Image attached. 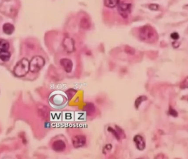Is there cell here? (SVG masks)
Listing matches in <instances>:
<instances>
[{
    "instance_id": "6da1fadb",
    "label": "cell",
    "mask_w": 188,
    "mask_h": 159,
    "mask_svg": "<svg viewBox=\"0 0 188 159\" xmlns=\"http://www.w3.org/2000/svg\"><path fill=\"white\" fill-rule=\"evenodd\" d=\"M139 37L145 42L154 43L158 39V34L153 27L145 25L139 30Z\"/></svg>"
},
{
    "instance_id": "7a4b0ae2",
    "label": "cell",
    "mask_w": 188,
    "mask_h": 159,
    "mask_svg": "<svg viewBox=\"0 0 188 159\" xmlns=\"http://www.w3.org/2000/svg\"><path fill=\"white\" fill-rule=\"evenodd\" d=\"M29 71V61L28 60L23 58L19 61L15 65L13 70L14 74L19 77L25 76Z\"/></svg>"
},
{
    "instance_id": "3957f363",
    "label": "cell",
    "mask_w": 188,
    "mask_h": 159,
    "mask_svg": "<svg viewBox=\"0 0 188 159\" xmlns=\"http://www.w3.org/2000/svg\"><path fill=\"white\" fill-rule=\"evenodd\" d=\"M45 64L44 59L40 56H35L29 62V71L32 73L39 72Z\"/></svg>"
},
{
    "instance_id": "277c9868",
    "label": "cell",
    "mask_w": 188,
    "mask_h": 159,
    "mask_svg": "<svg viewBox=\"0 0 188 159\" xmlns=\"http://www.w3.org/2000/svg\"><path fill=\"white\" fill-rule=\"evenodd\" d=\"M117 6L118 11L120 15L124 18H127L131 12V5L125 2H119Z\"/></svg>"
},
{
    "instance_id": "5b68a950",
    "label": "cell",
    "mask_w": 188,
    "mask_h": 159,
    "mask_svg": "<svg viewBox=\"0 0 188 159\" xmlns=\"http://www.w3.org/2000/svg\"><path fill=\"white\" fill-rule=\"evenodd\" d=\"M87 143V138L84 135L78 134L74 136L72 139V145L76 149L84 146Z\"/></svg>"
},
{
    "instance_id": "8992f818",
    "label": "cell",
    "mask_w": 188,
    "mask_h": 159,
    "mask_svg": "<svg viewBox=\"0 0 188 159\" xmlns=\"http://www.w3.org/2000/svg\"><path fill=\"white\" fill-rule=\"evenodd\" d=\"M62 45L65 50L67 53H72L75 50L74 40L70 37L65 38L62 42Z\"/></svg>"
},
{
    "instance_id": "52a82bcc",
    "label": "cell",
    "mask_w": 188,
    "mask_h": 159,
    "mask_svg": "<svg viewBox=\"0 0 188 159\" xmlns=\"http://www.w3.org/2000/svg\"><path fill=\"white\" fill-rule=\"evenodd\" d=\"M133 141L137 150L140 151H143L146 148V141L142 135L140 134L135 135L133 138Z\"/></svg>"
},
{
    "instance_id": "ba28073f",
    "label": "cell",
    "mask_w": 188,
    "mask_h": 159,
    "mask_svg": "<svg viewBox=\"0 0 188 159\" xmlns=\"http://www.w3.org/2000/svg\"><path fill=\"white\" fill-rule=\"evenodd\" d=\"M60 63L66 72L70 73L72 72L74 68V64L71 60L67 58H63L60 60Z\"/></svg>"
},
{
    "instance_id": "9c48e42d",
    "label": "cell",
    "mask_w": 188,
    "mask_h": 159,
    "mask_svg": "<svg viewBox=\"0 0 188 159\" xmlns=\"http://www.w3.org/2000/svg\"><path fill=\"white\" fill-rule=\"evenodd\" d=\"M51 146L53 150L58 153L62 152L66 148V143L62 140H57L55 141Z\"/></svg>"
},
{
    "instance_id": "30bf717a",
    "label": "cell",
    "mask_w": 188,
    "mask_h": 159,
    "mask_svg": "<svg viewBox=\"0 0 188 159\" xmlns=\"http://www.w3.org/2000/svg\"><path fill=\"white\" fill-rule=\"evenodd\" d=\"M83 110L87 116L90 117L93 115L95 112V105L93 103L88 102L84 106Z\"/></svg>"
},
{
    "instance_id": "8fae6325",
    "label": "cell",
    "mask_w": 188,
    "mask_h": 159,
    "mask_svg": "<svg viewBox=\"0 0 188 159\" xmlns=\"http://www.w3.org/2000/svg\"><path fill=\"white\" fill-rule=\"evenodd\" d=\"M38 114L43 119H48L50 116V110L45 106L39 107L38 109Z\"/></svg>"
},
{
    "instance_id": "7c38bea8",
    "label": "cell",
    "mask_w": 188,
    "mask_h": 159,
    "mask_svg": "<svg viewBox=\"0 0 188 159\" xmlns=\"http://www.w3.org/2000/svg\"><path fill=\"white\" fill-rule=\"evenodd\" d=\"M3 31L6 34H12L15 31V27L13 25L10 23H5L3 25Z\"/></svg>"
},
{
    "instance_id": "4fadbf2b",
    "label": "cell",
    "mask_w": 188,
    "mask_h": 159,
    "mask_svg": "<svg viewBox=\"0 0 188 159\" xmlns=\"http://www.w3.org/2000/svg\"><path fill=\"white\" fill-rule=\"evenodd\" d=\"M147 99H148L147 97L145 95H142V96H140L138 97L135 101V103H134L135 108L136 109H139L141 104H142L145 101H147Z\"/></svg>"
},
{
    "instance_id": "5bb4252c",
    "label": "cell",
    "mask_w": 188,
    "mask_h": 159,
    "mask_svg": "<svg viewBox=\"0 0 188 159\" xmlns=\"http://www.w3.org/2000/svg\"><path fill=\"white\" fill-rule=\"evenodd\" d=\"M120 2V0H104V5L108 8H113L116 7Z\"/></svg>"
},
{
    "instance_id": "9a60e30c",
    "label": "cell",
    "mask_w": 188,
    "mask_h": 159,
    "mask_svg": "<svg viewBox=\"0 0 188 159\" xmlns=\"http://www.w3.org/2000/svg\"><path fill=\"white\" fill-rule=\"evenodd\" d=\"M80 26L82 28H83L84 30H88L90 28L91 23H90V20L87 18L83 17L81 20Z\"/></svg>"
},
{
    "instance_id": "2e32d148",
    "label": "cell",
    "mask_w": 188,
    "mask_h": 159,
    "mask_svg": "<svg viewBox=\"0 0 188 159\" xmlns=\"http://www.w3.org/2000/svg\"><path fill=\"white\" fill-rule=\"evenodd\" d=\"M11 57V54L8 50L1 51L0 50V59L4 62L9 61Z\"/></svg>"
},
{
    "instance_id": "e0dca14e",
    "label": "cell",
    "mask_w": 188,
    "mask_h": 159,
    "mask_svg": "<svg viewBox=\"0 0 188 159\" xmlns=\"http://www.w3.org/2000/svg\"><path fill=\"white\" fill-rule=\"evenodd\" d=\"M10 43L6 40L0 38V50L1 51H6L10 49Z\"/></svg>"
},
{
    "instance_id": "ac0fdd59",
    "label": "cell",
    "mask_w": 188,
    "mask_h": 159,
    "mask_svg": "<svg viewBox=\"0 0 188 159\" xmlns=\"http://www.w3.org/2000/svg\"><path fill=\"white\" fill-rule=\"evenodd\" d=\"M115 129L116 130L118 134H119L121 139H124L126 138V135L125 134V132L123 129H122L119 125H115Z\"/></svg>"
},
{
    "instance_id": "d6986e66",
    "label": "cell",
    "mask_w": 188,
    "mask_h": 159,
    "mask_svg": "<svg viewBox=\"0 0 188 159\" xmlns=\"http://www.w3.org/2000/svg\"><path fill=\"white\" fill-rule=\"evenodd\" d=\"M107 130H108V132H109L110 134H112L114 136L116 140L120 141L121 140V138H120L119 134H118V133H117V132H116V130H115V129H114L113 127L109 126L107 128Z\"/></svg>"
},
{
    "instance_id": "ffe728a7",
    "label": "cell",
    "mask_w": 188,
    "mask_h": 159,
    "mask_svg": "<svg viewBox=\"0 0 188 159\" xmlns=\"http://www.w3.org/2000/svg\"><path fill=\"white\" fill-rule=\"evenodd\" d=\"M77 92V90L74 89H69L66 91V94L67 96L68 99L71 100L74 97V95L76 94Z\"/></svg>"
},
{
    "instance_id": "44dd1931",
    "label": "cell",
    "mask_w": 188,
    "mask_h": 159,
    "mask_svg": "<svg viewBox=\"0 0 188 159\" xmlns=\"http://www.w3.org/2000/svg\"><path fill=\"white\" fill-rule=\"evenodd\" d=\"M168 113L169 115L171 117H177L178 116V112H177V110L176 109L173 108L171 106H170L169 107L168 111Z\"/></svg>"
},
{
    "instance_id": "7402d4cb",
    "label": "cell",
    "mask_w": 188,
    "mask_h": 159,
    "mask_svg": "<svg viewBox=\"0 0 188 159\" xmlns=\"http://www.w3.org/2000/svg\"><path fill=\"white\" fill-rule=\"evenodd\" d=\"M124 51L125 52V53H126L127 54L130 55H134L135 54V50L134 48H133L132 47L128 46V45H127L125 47Z\"/></svg>"
},
{
    "instance_id": "603a6c76",
    "label": "cell",
    "mask_w": 188,
    "mask_h": 159,
    "mask_svg": "<svg viewBox=\"0 0 188 159\" xmlns=\"http://www.w3.org/2000/svg\"><path fill=\"white\" fill-rule=\"evenodd\" d=\"M112 148H113V146H112V144H106V145L104 146V147L103 148V153L105 154H105H107V153L110 151L112 149Z\"/></svg>"
},
{
    "instance_id": "cb8c5ba5",
    "label": "cell",
    "mask_w": 188,
    "mask_h": 159,
    "mask_svg": "<svg viewBox=\"0 0 188 159\" xmlns=\"http://www.w3.org/2000/svg\"><path fill=\"white\" fill-rule=\"evenodd\" d=\"M188 87V77H186L183 81L180 83V87L181 89H186Z\"/></svg>"
},
{
    "instance_id": "d4e9b609",
    "label": "cell",
    "mask_w": 188,
    "mask_h": 159,
    "mask_svg": "<svg viewBox=\"0 0 188 159\" xmlns=\"http://www.w3.org/2000/svg\"><path fill=\"white\" fill-rule=\"evenodd\" d=\"M149 8L152 11H158L159 9V6L156 4H151L149 5Z\"/></svg>"
},
{
    "instance_id": "484cf974",
    "label": "cell",
    "mask_w": 188,
    "mask_h": 159,
    "mask_svg": "<svg viewBox=\"0 0 188 159\" xmlns=\"http://www.w3.org/2000/svg\"><path fill=\"white\" fill-rule=\"evenodd\" d=\"M170 37L174 40H177L179 39L180 36L177 32H173L170 34Z\"/></svg>"
},
{
    "instance_id": "4316f807",
    "label": "cell",
    "mask_w": 188,
    "mask_h": 159,
    "mask_svg": "<svg viewBox=\"0 0 188 159\" xmlns=\"http://www.w3.org/2000/svg\"><path fill=\"white\" fill-rule=\"evenodd\" d=\"M179 45H180L179 43L178 42H177L176 40L172 43V46H173L174 48H178L179 46Z\"/></svg>"
}]
</instances>
